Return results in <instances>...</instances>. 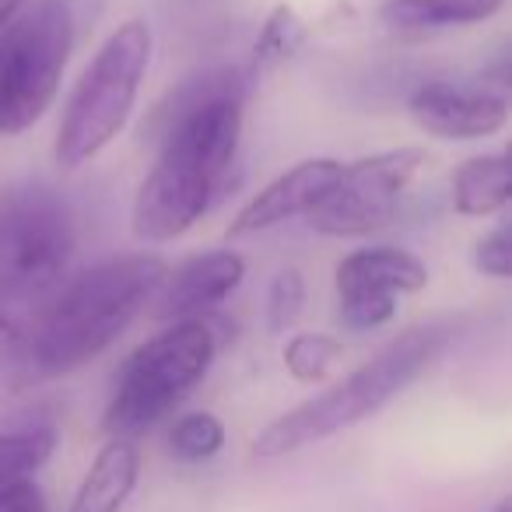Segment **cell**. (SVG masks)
<instances>
[{
  "label": "cell",
  "mask_w": 512,
  "mask_h": 512,
  "mask_svg": "<svg viewBox=\"0 0 512 512\" xmlns=\"http://www.w3.org/2000/svg\"><path fill=\"white\" fill-rule=\"evenodd\" d=\"M306 39L309 29L299 18V11L288 8V4H278L267 15V22L260 25V36L253 43V74H267L274 67L288 64L306 46Z\"/></svg>",
  "instance_id": "2e32d148"
},
{
  "label": "cell",
  "mask_w": 512,
  "mask_h": 512,
  "mask_svg": "<svg viewBox=\"0 0 512 512\" xmlns=\"http://www.w3.org/2000/svg\"><path fill=\"white\" fill-rule=\"evenodd\" d=\"M344 344L330 334H295L288 337L285 351V369L292 372L299 383H323L334 372V365L341 362Z\"/></svg>",
  "instance_id": "d6986e66"
},
{
  "label": "cell",
  "mask_w": 512,
  "mask_h": 512,
  "mask_svg": "<svg viewBox=\"0 0 512 512\" xmlns=\"http://www.w3.org/2000/svg\"><path fill=\"white\" fill-rule=\"evenodd\" d=\"M421 165H425L421 148L376 151V155L348 162L337 186L316 204L306 221L316 232L334 235V239H365V235L383 232Z\"/></svg>",
  "instance_id": "ba28073f"
},
{
  "label": "cell",
  "mask_w": 512,
  "mask_h": 512,
  "mask_svg": "<svg viewBox=\"0 0 512 512\" xmlns=\"http://www.w3.org/2000/svg\"><path fill=\"white\" fill-rule=\"evenodd\" d=\"M502 8L505 0H383L379 22L393 32H442L481 25Z\"/></svg>",
  "instance_id": "5bb4252c"
},
{
  "label": "cell",
  "mask_w": 512,
  "mask_h": 512,
  "mask_svg": "<svg viewBox=\"0 0 512 512\" xmlns=\"http://www.w3.org/2000/svg\"><path fill=\"white\" fill-rule=\"evenodd\" d=\"M29 4L32 0H0V32L8 29V25H15L18 15H22Z\"/></svg>",
  "instance_id": "d4e9b609"
},
{
  "label": "cell",
  "mask_w": 512,
  "mask_h": 512,
  "mask_svg": "<svg viewBox=\"0 0 512 512\" xmlns=\"http://www.w3.org/2000/svg\"><path fill=\"white\" fill-rule=\"evenodd\" d=\"M407 113L425 134L442 141H481L509 123L512 99L467 81H425L407 99Z\"/></svg>",
  "instance_id": "30bf717a"
},
{
  "label": "cell",
  "mask_w": 512,
  "mask_h": 512,
  "mask_svg": "<svg viewBox=\"0 0 512 512\" xmlns=\"http://www.w3.org/2000/svg\"><path fill=\"white\" fill-rule=\"evenodd\" d=\"M449 341H453V327L442 320L397 334L369 362L348 372L341 383L327 386L323 393L302 400L299 407L278 414L271 425H264V432L253 439V456H260V460L292 456L299 449L316 446L330 435H341L369 421L390 400H397L414 379L425 376L449 348Z\"/></svg>",
  "instance_id": "3957f363"
},
{
  "label": "cell",
  "mask_w": 512,
  "mask_h": 512,
  "mask_svg": "<svg viewBox=\"0 0 512 512\" xmlns=\"http://www.w3.org/2000/svg\"><path fill=\"white\" fill-rule=\"evenodd\" d=\"M57 449L53 428H18V432H0V491L15 481H29L36 470L50 463Z\"/></svg>",
  "instance_id": "e0dca14e"
},
{
  "label": "cell",
  "mask_w": 512,
  "mask_h": 512,
  "mask_svg": "<svg viewBox=\"0 0 512 512\" xmlns=\"http://www.w3.org/2000/svg\"><path fill=\"white\" fill-rule=\"evenodd\" d=\"M141 477V453L134 439H109L88 467L67 512H120Z\"/></svg>",
  "instance_id": "4fadbf2b"
},
{
  "label": "cell",
  "mask_w": 512,
  "mask_h": 512,
  "mask_svg": "<svg viewBox=\"0 0 512 512\" xmlns=\"http://www.w3.org/2000/svg\"><path fill=\"white\" fill-rule=\"evenodd\" d=\"M225 449V425L211 411H190L172 421L169 453L179 463H204Z\"/></svg>",
  "instance_id": "ac0fdd59"
},
{
  "label": "cell",
  "mask_w": 512,
  "mask_h": 512,
  "mask_svg": "<svg viewBox=\"0 0 512 512\" xmlns=\"http://www.w3.org/2000/svg\"><path fill=\"white\" fill-rule=\"evenodd\" d=\"M491 512H512V495H509V498H502V502H498Z\"/></svg>",
  "instance_id": "484cf974"
},
{
  "label": "cell",
  "mask_w": 512,
  "mask_h": 512,
  "mask_svg": "<svg viewBox=\"0 0 512 512\" xmlns=\"http://www.w3.org/2000/svg\"><path fill=\"white\" fill-rule=\"evenodd\" d=\"M428 285L421 256L400 246H365L337 264V299L341 323L348 330H379L397 316L400 295H414Z\"/></svg>",
  "instance_id": "9c48e42d"
},
{
  "label": "cell",
  "mask_w": 512,
  "mask_h": 512,
  "mask_svg": "<svg viewBox=\"0 0 512 512\" xmlns=\"http://www.w3.org/2000/svg\"><path fill=\"white\" fill-rule=\"evenodd\" d=\"M306 309V278L299 271H281L267 288V330L288 334Z\"/></svg>",
  "instance_id": "ffe728a7"
},
{
  "label": "cell",
  "mask_w": 512,
  "mask_h": 512,
  "mask_svg": "<svg viewBox=\"0 0 512 512\" xmlns=\"http://www.w3.org/2000/svg\"><path fill=\"white\" fill-rule=\"evenodd\" d=\"M474 267L484 278L512 281V221L491 228L474 246Z\"/></svg>",
  "instance_id": "44dd1931"
},
{
  "label": "cell",
  "mask_w": 512,
  "mask_h": 512,
  "mask_svg": "<svg viewBox=\"0 0 512 512\" xmlns=\"http://www.w3.org/2000/svg\"><path fill=\"white\" fill-rule=\"evenodd\" d=\"M78 228L67 200L39 179L0 190V306H29L67 281Z\"/></svg>",
  "instance_id": "8992f818"
},
{
  "label": "cell",
  "mask_w": 512,
  "mask_h": 512,
  "mask_svg": "<svg viewBox=\"0 0 512 512\" xmlns=\"http://www.w3.org/2000/svg\"><path fill=\"white\" fill-rule=\"evenodd\" d=\"M249 74L207 67L183 78L155 109L158 158L134 197V235L172 242L186 235L232 186L246 123Z\"/></svg>",
  "instance_id": "6da1fadb"
},
{
  "label": "cell",
  "mask_w": 512,
  "mask_h": 512,
  "mask_svg": "<svg viewBox=\"0 0 512 512\" xmlns=\"http://www.w3.org/2000/svg\"><path fill=\"white\" fill-rule=\"evenodd\" d=\"M0 512H46V498L32 477L15 481L0 491Z\"/></svg>",
  "instance_id": "cb8c5ba5"
},
{
  "label": "cell",
  "mask_w": 512,
  "mask_h": 512,
  "mask_svg": "<svg viewBox=\"0 0 512 512\" xmlns=\"http://www.w3.org/2000/svg\"><path fill=\"white\" fill-rule=\"evenodd\" d=\"M481 85L491 88V92H498V95H505V99H512V39L509 43H502L488 60H484Z\"/></svg>",
  "instance_id": "7402d4cb"
},
{
  "label": "cell",
  "mask_w": 512,
  "mask_h": 512,
  "mask_svg": "<svg viewBox=\"0 0 512 512\" xmlns=\"http://www.w3.org/2000/svg\"><path fill=\"white\" fill-rule=\"evenodd\" d=\"M246 278V260L235 249H207L186 256L165 274V285L155 299V316L165 323L214 316Z\"/></svg>",
  "instance_id": "8fae6325"
},
{
  "label": "cell",
  "mask_w": 512,
  "mask_h": 512,
  "mask_svg": "<svg viewBox=\"0 0 512 512\" xmlns=\"http://www.w3.org/2000/svg\"><path fill=\"white\" fill-rule=\"evenodd\" d=\"M509 204V162L505 151L477 155L456 169L453 176V207L463 218H488Z\"/></svg>",
  "instance_id": "9a60e30c"
},
{
  "label": "cell",
  "mask_w": 512,
  "mask_h": 512,
  "mask_svg": "<svg viewBox=\"0 0 512 512\" xmlns=\"http://www.w3.org/2000/svg\"><path fill=\"white\" fill-rule=\"evenodd\" d=\"M151 53H155V36L144 18H127L109 32L106 43L81 71L60 116L53 141V158L60 169H81L123 134L148 78Z\"/></svg>",
  "instance_id": "277c9868"
},
{
  "label": "cell",
  "mask_w": 512,
  "mask_h": 512,
  "mask_svg": "<svg viewBox=\"0 0 512 512\" xmlns=\"http://www.w3.org/2000/svg\"><path fill=\"white\" fill-rule=\"evenodd\" d=\"M221 351L211 316L169 323L127 355L113 379V397L102 414L109 439H137L165 421L211 372Z\"/></svg>",
  "instance_id": "5b68a950"
},
{
  "label": "cell",
  "mask_w": 512,
  "mask_h": 512,
  "mask_svg": "<svg viewBox=\"0 0 512 512\" xmlns=\"http://www.w3.org/2000/svg\"><path fill=\"white\" fill-rule=\"evenodd\" d=\"M162 256L123 253L99 260L53 292L22 330V379H60L109 351L130 323L155 306L165 285Z\"/></svg>",
  "instance_id": "7a4b0ae2"
},
{
  "label": "cell",
  "mask_w": 512,
  "mask_h": 512,
  "mask_svg": "<svg viewBox=\"0 0 512 512\" xmlns=\"http://www.w3.org/2000/svg\"><path fill=\"white\" fill-rule=\"evenodd\" d=\"M341 172L344 162H337V158H306V162L292 165L246 200V207L228 225V239L267 232V228H278L292 218H309L316 204L337 186Z\"/></svg>",
  "instance_id": "7c38bea8"
},
{
  "label": "cell",
  "mask_w": 512,
  "mask_h": 512,
  "mask_svg": "<svg viewBox=\"0 0 512 512\" xmlns=\"http://www.w3.org/2000/svg\"><path fill=\"white\" fill-rule=\"evenodd\" d=\"M8 372L22 376V330L15 327V320L0 306V379Z\"/></svg>",
  "instance_id": "603a6c76"
},
{
  "label": "cell",
  "mask_w": 512,
  "mask_h": 512,
  "mask_svg": "<svg viewBox=\"0 0 512 512\" xmlns=\"http://www.w3.org/2000/svg\"><path fill=\"white\" fill-rule=\"evenodd\" d=\"M78 43L71 0H32L0 32V134L32 130L53 109Z\"/></svg>",
  "instance_id": "52a82bcc"
},
{
  "label": "cell",
  "mask_w": 512,
  "mask_h": 512,
  "mask_svg": "<svg viewBox=\"0 0 512 512\" xmlns=\"http://www.w3.org/2000/svg\"><path fill=\"white\" fill-rule=\"evenodd\" d=\"M505 162H509V204H512V148L505 151Z\"/></svg>",
  "instance_id": "4316f807"
}]
</instances>
